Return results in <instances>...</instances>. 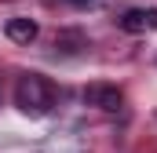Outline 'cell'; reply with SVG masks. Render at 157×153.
<instances>
[{"label":"cell","mask_w":157,"mask_h":153,"mask_svg":"<svg viewBox=\"0 0 157 153\" xmlns=\"http://www.w3.org/2000/svg\"><path fill=\"white\" fill-rule=\"evenodd\" d=\"M117 26L124 33H146V29H157V7H132L117 18Z\"/></svg>","instance_id":"cell-3"},{"label":"cell","mask_w":157,"mask_h":153,"mask_svg":"<svg viewBox=\"0 0 157 153\" xmlns=\"http://www.w3.org/2000/svg\"><path fill=\"white\" fill-rule=\"evenodd\" d=\"M15 102H18V110L29 117H44L51 110V102H55V91H51V84L44 80L40 73H26L18 80V88H15Z\"/></svg>","instance_id":"cell-1"},{"label":"cell","mask_w":157,"mask_h":153,"mask_svg":"<svg viewBox=\"0 0 157 153\" xmlns=\"http://www.w3.org/2000/svg\"><path fill=\"white\" fill-rule=\"evenodd\" d=\"M80 47H88V37H84L80 29H62V33H55V51H62V55H77Z\"/></svg>","instance_id":"cell-5"},{"label":"cell","mask_w":157,"mask_h":153,"mask_svg":"<svg viewBox=\"0 0 157 153\" xmlns=\"http://www.w3.org/2000/svg\"><path fill=\"white\" fill-rule=\"evenodd\" d=\"M70 4H73V7H88L91 0H70Z\"/></svg>","instance_id":"cell-6"},{"label":"cell","mask_w":157,"mask_h":153,"mask_svg":"<svg viewBox=\"0 0 157 153\" xmlns=\"http://www.w3.org/2000/svg\"><path fill=\"white\" fill-rule=\"evenodd\" d=\"M84 102L88 106H99L106 113H117L121 102H124V95H121V88H113V84H88L84 88Z\"/></svg>","instance_id":"cell-2"},{"label":"cell","mask_w":157,"mask_h":153,"mask_svg":"<svg viewBox=\"0 0 157 153\" xmlns=\"http://www.w3.org/2000/svg\"><path fill=\"white\" fill-rule=\"evenodd\" d=\"M7 37L15 44H33L37 40V22L33 18H7Z\"/></svg>","instance_id":"cell-4"}]
</instances>
